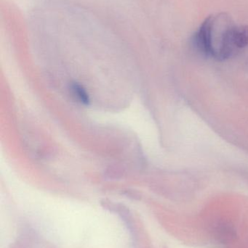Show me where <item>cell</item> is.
<instances>
[{"instance_id": "obj_1", "label": "cell", "mask_w": 248, "mask_h": 248, "mask_svg": "<svg viewBox=\"0 0 248 248\" xmlns=\"http://www.w3.org/2000/svg\"><path fill=\"white\" fill-rule=\"evenodd\" d=\"M198 50L207 57L225 61L248 45V26H238L226 14L208 16L194 38Z\"/></svg>"}, {"instance_id": "obj_2", "label": "cell", "mask_w": 248, "mask_h": 248, "mask_svg": "<svg viewBox=\"0 0 248 248\" xmlns=\"http://www.w3.org/2000/svg\"><path fill=\"white\" fill-rule=\"evenodd\" d=\"M72 91L79 101L84 105H87L90 102L88 94L86 90L78 84H73Z\"/></svg>"}]
</instances>
